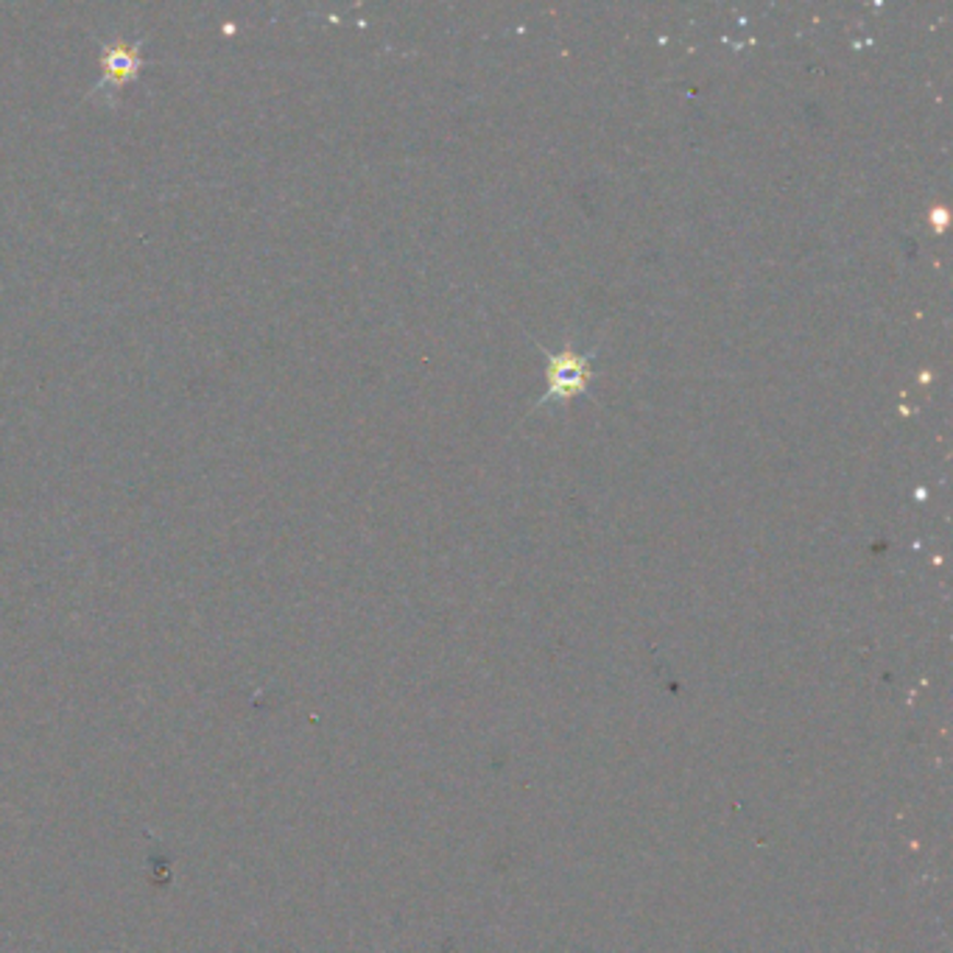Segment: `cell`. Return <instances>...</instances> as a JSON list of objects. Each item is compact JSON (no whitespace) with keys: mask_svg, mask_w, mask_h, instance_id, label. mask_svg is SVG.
I'll return each mask as SVG.
<instances>
[{"mask_svg":"<svg viewBox=\"0 0 953 953\" xmlns=\"http://www.w3.org/2000/svg\"><path fill=\"white\" fill-rule=\"evenodd\" d=\"M588 383V364L584 358L577 352H562V356H554L551 364H548V392H554L557 397H571L579 395Z\"/></svg>","mask_w":953,"mask_h":953,"instance_id":"obj_1","label":"cell"}]
</instances>
